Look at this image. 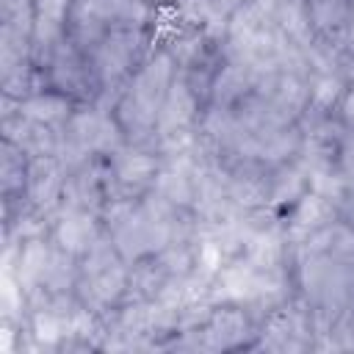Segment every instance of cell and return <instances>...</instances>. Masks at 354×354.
Listing matches in <instances>:
<instances>
[{
    "label": "cell",
    "instance_id": "obj_1",
    "mask_svg": "<svg viewBox=\"0 0 354 354\" xmlns=\"http://www.w3.org/2000/svg\"><path fill=\"white\" fill-rule=\"evenodd\" d=\"M141 47V36L136 28H113L94 50H91V69L105 86L119 80L136 61Z\"/></svg>",
    "mask_w": 354,
    "mask_h": 354
},
{
    "label": "cell",
    "instance_id": "obj_2",
    "mask_svg": "<svg viewBox=\"0 0 354 354\" xmlns=\"http://www.w3.org/2000/svg\"><path fill=\"white\" fill-rule=\"evenodd\" d=\"M249 332V318L243 310L227 304L221 310H210V315L191 329L188 335H196V340L191 343L194 348H207V351H218V348H235L243 343Z\"/></svg>",
    "mask_w": 354,
    "mask_h": 354
},
{
    "label": "cell",
    "instance_id": "obj_3",
    "mask_svg": "<svg viewBox=\"0 0 354 354\" xmlns=\"http://www.w3.org/2000/svg\"><path fill=\"white\" fill-rule=\"evenodd\" d=\"M50 66V80L61 94H86L88 77L94 75L91 61L83 55V50L69 39H61L55 50L47 58Z\"/></svg>",
    "mask_w": 354,
    "mask_h": 354
},
{
    "label": "cell",
    "instance_id": "obj_4",
    "mask_svg": "<svg viewBox=\"0 0 354 354\" xmlns=\"http://www.w3.org/2000/svg\"><path fill=\"white\" fill-rule=\"evenodd\" d=\"M100 227L94 218V210H77V207H64L55 227H53V241L58 249L83 257L100 238Z\"/></svg>",
    "mask_w": 354,
    "mask_h": 354
},
{
    "label": "cell",
    "instance_id": "obj_5",
    "mask_svg": "<svg viewBox=\"0 0 354 354\" xmlns=\"http://www.w3.org/2000/svg\"><path fill=\"white\" fill-rule=\"evenodd\" d=\"M337 216V205L329 202L326 196L315 194V191H307L301 199H296V207L288 218V235L290 238H310L313 232L329 227Z\"/></svg>",
    "mask_w": 354,
    "mask_h": 354
},
{
    "label": "cell",
    "instance_id": "obj_6",
    "mask_svg": "<svg viewBox=\"0 0 354 354\" xmlns=\"http://www.w3.org/2000/svg\"><path fill=\"white\" fill-rule=\"evenodd\" d=\"M304 332H310V324L304 318V313L299 310H290V307H282V310H274L263 326V348H277V351H285V348H304L310 346L304 340Z\"/></svg>",
    "mask_w": 354,
    "mask_h": 354
},
{
    "label": "cell",
    "instance_id": "obj_7",
    "mask_svg": "<svg viewBox=\"0 0 354 354\" xmlns=\"http://www.w3.org/2000/svg\"><path fill=\"white\" fill-rule=\"evenodd\" d=\"M254 83H257V75L243 66V64H235V61H227L221 66V72L213 77L210 88H213V102L218 108H235L243 97H249L254 91Z\"/></svg>",
    "mask_w": 354,
    "mask_h": 354
},
{
    "label": "cell",
    "instance_id": "obj_8",
    "mask_svg": "<svg viewBox=\"0 0 354 354\" xmlns=\"http://www.w3.org/2000/svg\"><path fill=\"white\" fill-rule=\"evenodd\" d=\"M160 171L158 158L152 152H141V149H119L113 152V180L124 188H144L149 183H155V174Z\"/></svg>",
    "mask_w": 354,
    "mask_h": 354
},
{
    "label": "cell",
    "instance_id": "obj_9",
    "mask_svg": "<svg viewBox=\"0 0 354 354\" xmlns=\"http://www.w3.org/2000/svg\"><path fill=\"white\" fill-rule=\"evenodd\" d=\"M19 113L33 122L50 124V127H64L66 119L72 116L66 94H55V91H44V94L36 91V94L19 100Z\"/></svg>",
    "mask_w": 354,
    "mask_h": 354
},
{
    "label": "cell",
    "instance_id": "obj_10",
    "mask_svg": "<svg viewBox=\"0 0 354 354\" xmlns=\"http://www.w3.org/2000/svg\"><path fill=\"white\" fill-rule=\"evenodd\" d=\"M343 94H346V80H343L340 72H313L307 111L326 113L343 100Z\"/></svg>",
    "mask_w": 354,
    "mask_h": 354
},
{
    "label": "cell",
    "instance_id": "obj_11",
    "mask_svg": "<svg viewBox=\"0 0 354 354\" xmlns=\"http://www.w3.org/2000/svg\"><path fill=\"white\" fill-rule=\"evenodd\" d=\"M307 19L313 22V28L324 36L340 33L343 36V25L348 17V3L346 0H307Z\"/></svg>",
    "mask_w": 354,
    "mask_h": 354
},
{
    "label": "cell",
    "instance_id": "obj_12",
    "mask_svg": "<svg viewBox=\"0 0 354 354\" xmlns=\"http://www.w3.org/2000/svg\"><path fill=\"white\" fill-rule=\"evenodd\" d=\"M337 210L343 213L346 224H351V227H354V185H348V191H346V194H343V199L337 202Z\"/></svg>",
    "mask_w": 354,
    "mask_h": 354
},
{
    "label": "cell",
    "instance_id": "obj_13",
    "mask_svg": "<svg viewBox=\"0 0 354 354\" xmlns=\"http://www.w3.org/2000/svg\"><path fill=\"white\" fill-rule=\"evenodd\" d=\"M340 113H343V122L354 127V86L346 88V94L340 100Z\"/></svg>",
    "mask_w": 354,
    "mask_h": 354
},
{
    "label": "cell",
    "instance_id": "obj_14",
    "mask_svg": "<svg viewBox=\"0 0 354 354\" xmlns=\"http://www.w3.org/2000/svg\"><path fill=\"white\" fill-rule=\"evenodd\" d=\"M343 47L348 53H354V6H348V17L343 25Z\"/></svg>",
    "mask_w": 354,
    "mask_h": 354
}]
</instances>
